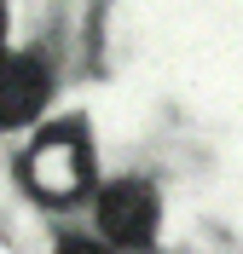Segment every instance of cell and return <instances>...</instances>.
Segmentation results:
<instances>
[{"instance_id":"3","label":"cell","mask_w":243,"mask_h":254,"mask_svg":"<svg viewBox=\"0 0 243 254\" xmlns=\"http://www.w3.org/2000/svg\"><path fill=\"white\" fill-rule=\"evenodd\" d=\"M47 64H41V52H6V75H0V104H6V127L29 122L41 104H47Z\"/></svg>"},{"instance_id":"1","label":"cell","mask_w":243,"mask_h":254,"mask_svg":"<svg viewBox=\"0 0 243 254\" xmlns=\"http://www.w3.org/2000/svg\"><path fill=\"white\" fill-rule=\"evenodd\" d=\"M23 185H29L41 202H76L81 190L93 185V150H87V133H81L76 122L47 127V133L29 144V156H23Z\"/></svg>"},{"instance_id":"2","label":"cell","mask_w":243,"mask_h":254,"mask_svg":"<svg viewBox=\"0 0 243 254\" xmlns=\"http://www.w3.org/2000/svg\"><path fill=\"white\" fill-rule=\"evenodd\" d=\"M98 231L116 249H151L157 237V196L145 179H116L98 190Z\"/></svg>"},{"instance_id":"4","label":"cell","mask_w":243,"mask_h":254,"mask_svg":"<svg viewBox=\"0 0 243 254\" xmlns=\"http://www.w3.org/2000/svg\"><path fill=\"white\" fill-rule=\"evenodd\" d=\"M52 254H116V249H110V243H93V237H58Z\"/></svg>"}]
</instances>
